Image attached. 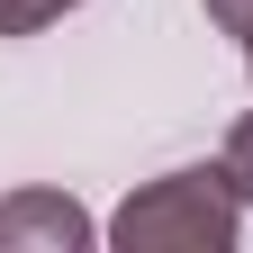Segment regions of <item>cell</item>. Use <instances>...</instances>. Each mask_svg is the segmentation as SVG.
<instances>
[{"instance_id":"1","label":"cell","mask_w":253,"mask_h":253,"mask_svg":"<svg viewBox=\"0 0 253 253\" xmlns=\"http://www.w3.org/2000/svg\"><path fill=\"white\" fill-rule=\"evenodd\" d=\"M217 172H172L163 181V199H126V217H118V235L126 244H154V235H181V244H226V226L235 217L217 208V190H208Z\"/></svg>"},{"instance_id":"3","label":"cell","mask_w":253,"mask_h":253,"mask_svg":"<svg viewBox=\"0 0 253 253\" xmlns=\"http://www.w3.org/2000/svg\"><path fill=\"white\" fill-rule=\"evenodd\" d=\"M54 9H73V0H0V27L18 37V27H45Z\"/></svg>"},{"instance_id":"5","label":"cell","mask_w":253,"mask_h":253,"mask_svg":"<svg viewBox=\"0 0 253 253\" xmlns=\"http://www.w3.org/2000/svg\"><path fill=\"white\" fill-rule=\"evenodd\" d=\"M208 9H217V18H226V27H235V37L253 45V0H208Z\"/></svg>"},{"instance_id":"2","label":"cell","mask_w":253,"mask_h":253,"mask_svg":"<svg viewBox=\"0 0 253 253\" xmlns=\"http://www.w3.org/2000/svg\"><path fill=\"white\" fill-rule=\"evenodd\" d=\"M9 235H63V244H73V235H90V226H82L63 199H18V208H0V244H9Z\"/></svg>"},{"instance_id":"4","label":"cell","mask_w":253,"mask_h":253,"mask_svg":"<svg viewBox=\"0 0 253 253\" xmlns=\"http://www.w3.org/2000/svg\"><path fill=\"white\" fill-rule=\"evenodd\" d=\"M226 181H244V199H253V118L235 126V145H226Z\"/></svg>"}]
</instances>
